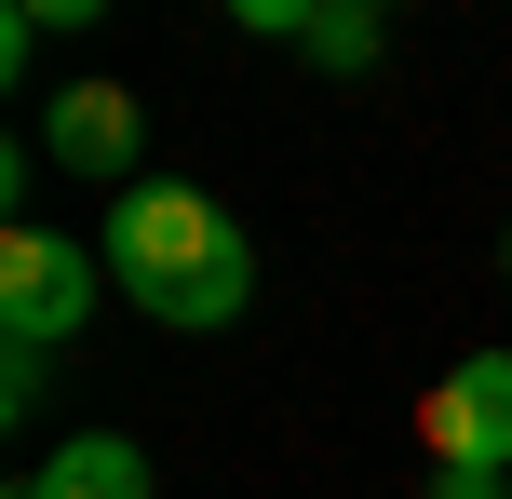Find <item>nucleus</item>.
<instances>
[{"mask_svg": "<svg viewBox=\"0 0 512 499\" xmlns=\"http://www.w3.org/2000/svg\"><path fill=\"white\" fill-rule=\"evenodd\" d=\"M95 257H108V284H122L149 324H176V338H216V324L256 297V243H243V216H216L203 189H122Z\"/></svg>", "mask_w": 512, "mask_h": 499, "instance_id": "1", "label": "nucleus"}, {"mask_svg": "<svg viewBox=\"0 0 512 499\" xmlns=\"http://www.w3.org/2000/svg\"><path fill=\"white\" fill-rule=\"evenodd\" d=\"M95 284H108V257H81L68 230H0V324H14V351H54V338H81V311H95Z\"/></svg>", "mask_w": 512, "mask_h": 499, "instance_id": "2", "label": "nucleus"}, {"mask_svg": "<svg viewBox=\"0 0 512 499\" xmlns=\"http://www.w3.org/2000/svg\"><path fill=\"white\" fill-rule=\"evenodd\" d=\"M418 459L432 473H512V351H472L418 392Z\"/></svg>", "mask_w": 512, "mask_h": 499, "instance_id": "3", "label": "nucleus"}, {"mask_svg": "<svg viewBox=\"0 0 512 499\" xmlns=\"http://www.w3.org/2000/svg\"><path fill=\"white\" fill-rule=\"evenodd\" d=\"M135 135H149V108H135L122 81H68V95H41V149L68 162V176H135Z\"/></svg>", "mask_w": 512, "mask_h": 499, "instance_id": "4", "label": "nucleus"}, {"mask_svg": "<svg viewBox=\"0 0 512 499\" xmlns=\"http://www.w3.org/2000/svg\"><path fill=\"white\" fill-rule=\"evenodd\" d=\"M14 499H149V446H122V432H68Z\"/></svg>", "mask_w": 512, "mask_h": 499, "instance_id": "5", "label": "nucleus"}, {"mask_svg": "<svg viewBox=\"0 0 512 499\" xmlns=\"http://www.w3.org/2000/svg\"><path fill=\"white\" fill-rule=\"evenodd\" d=\"M243 27L324 54V68H364V54H378V14H351V0H243Z\"/></svg>", "mask_w": 512, "mask_h": 499, "instance_id": "6", "label": "nucleus"}, {"mask_svg": "<svg viewBox=\"0 0 512 499\" xmlns=\"http://www.w3.org/2000/svg\"><path fill=\"white\" fill-rule=\"evenodd\" d=\"M432 499H512V473H432Z\"/></svg>", "mask_w": 512, "mask_h": 499, "instance_id": "7", "label": "nucleus"}, {"mask_svg": "<svg viewBox=\"0 0 512 499\" xmlns=\"http://www.w3.org/2000/svg\"><path fill=\"white\" fill-rule=\"evenodd\" d=\"M499 270H512V243H499Z\"/></svg>", "mask_w": 512, "mask_h": 499, "instance_id": "8", "label": "nucleus"}]
</instances>
